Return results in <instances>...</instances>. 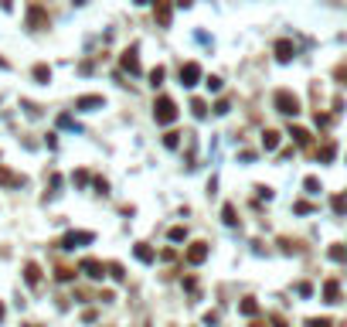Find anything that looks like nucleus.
Segmentation results:
<instances>
[{
	"mask_svg": "<svg viewBox=\"0 0 347 327\" xmlns=\"http://www.w3.org/2000/svg\"><path fill=\"white\" fill-rule=\"evenodd\" d=\"M27 17H31L34 27H41V24H44V10H41V7H31V10H27Z\"/></svg>",
	"mask_w": 347,
	"mask_h": 327,
	"instance_id": "nucleus-16",
	"label": "nucleus"
},
{
	"mask_svg": "<svg viewBox=\"0 0 347 327\" xmlns=\"http://www.w3.org/2000/svg\"><path fill=\"white\" fill-rule=\"evenodd\" d=\"M242 314H245V317H252V314H259V304H255V300H242Z\"/></svg>",
	"mask_w": 347,
	"mask_h": 327,
	"instance_id": "nucleus-20",
	"label": "nucleus"
},
{
	"mask_svg": "<svg viewBox=\"0 0 347 327\" xmlns=\"http://www.w3.org/2000/svg\"><path fill=\"white\" fill-rule=\"evenodd\" d=\"M24 280H27L31 287H38V283H41V270H38V263H27V266H24Z\"/></svg>",
	"mask_w": 347,
	"mask_h": 327,
	"instance_id": "nucleus-11",
	"label": "nucleus"
},
{
	"mask_svg": "<svg viewBox=\"0 0 347 327\" xmlns=\"http://www.w3.org/2000/svg\"><path fill=\"white\" fill-rule=\"evenodd\" d=\"M136 259H140V263H154L157 256H154V249H150V246H136Z\"/></svg>",
	"mask_w": 347,
	"mask_h": 327,
	"instance_id": "nucleus-14",
	"label": "nucleus"
},
{
	"mask_svg": "<svg viewBox=\"0 0 347 327\" xmlns=\"http://www.w3.org/2000/svg\"><path fill=\"white\" fill-rule=\"evenodd\" d=\"M276 109H279V113H286V116H296V113H300V99L293 96L289 89H279V92H276Z\"/></svg>",
	"mask_w": 347,
	"mask_h": 327,
	"instance_id": "nucleus-2",
	"label": "nucleus"
},
{
	"mask_svg": "<svg viewBox=\"0 0 347 327\" xmlns=\"http://www.w3.org/2000/svg\"><path fill=\"white\" fill-rule=\"evenodd\" d=\"M55 276H58V280H61V283H65V280H72V270H65V266H61V270H58Z\"/></svg>",
	"mask_w": 347,
	"mask_h": 327,
	"instance_id": "nucleus-29",
	"label": "nucleus"
},
{
	"mask_svg": "<svg viewBox=\"0 0 347 327\" xmlns=\"http://www.w3.org/2000/svg\"><path fill=\"white\" fill-rule=\"evenodd\" d=\"M197 78H201V65L197 61H187V65H180V85H197Z\"/></svg>",
	"mask_w": 347,
	"mask_h": 327,
	"instance_id": "nucleus-3",
	"label": "nucleus"
},
{
	"mask_svg": "<svg viewBox=\"0 0 347 327\" xmlns=\"http://www.w3.org/2000/svg\"><path fill=\"white\" fill-rule=\"evenodd\" d=\"M123 68H126L130 75H136V72H140V58H136V48L123 51Z\"/></svg>",
	"mask_w": 347,
	"mask_h": 327,
	"instance_id": "nucleus-8",
	"label": "nucleus"
},
{
	"mask_svg": "<svg viewBox=\"0 0 347 327\" xmlns=\"http://www.w3.org/2000/svg\"><path fill=\"white\" fill-rule=\"evenodd\" d=\"M75 106L89 113V109H102V106H106V99H102V96H82V99L75 102Z\"/></svg>",
	"mask_w": 347,
	"mask_h": 327,
	"instance_id": "nucleus-7",
	"label": "nucleus"
},
{
	"mask_svg": "<svg viewBox=\"0 0 347 327\" xmlns=\"http://www.w3.org/2000/svg\"><path fill=\"white\" fill-rule=\"evenodd\" d=\"M334 154H337V143L327 140V143H324V150H320V160H334Z\"/></svg>",
	"mask_w": 347,
	"mask_h": 327,
	"instance_id": "nucleus-17",
	"label": "nucleus"
},
{
	"mask_svg": "<svg viewBox=\"0 0 347 327\" xmlns=\"http://www.w3.org/2000/svg\"><path fill=\"white\" fill-rule=\"evenodd\" d=\"M157 17H160V24L167 27V24H171V7H167V3H160V7H157Z\"/></svg>",
	"mask_w": 347,
	"mask_h": 327,
	"instance_id": "nucleus-19",
	"label": "nucleus"
},
{
	"mask_svg": "<svg viewBox=\"0 0 347 327\" xmlns=\"http://www.w3.org/2000/svg\"><path fill=\"white\" fill-rule=\"evenodd\" d=\"M221 215H225V222H228V225H235V222H238V218H235V205H225V208H221Z\"/></svg>",
	"mask_w": 347,
	"mask_h": 327,
	"instance_id": "nucleus-24",
	"label": "nucleus"
},
{
	"mask_svg": "<svg viewBox=\"0 0 347 327\" xmlns=\"http://www.w3.org/2000/svg\"><path fill=\"white\" fill-rule=\"evenodd\" d=\"M34 78H38V82H48V78H51V68H48V65H38V68H34Z\"/></svg>",
	"mask_w": 347,
	"mask_h": 327,
	"instance_id": "nucleus-22",
	"label": "nucleus"
},
{
	"mask_svg": "<svg viewBox=\"0 0 347 327\" xmlns=\"http://www.w3.org/2000/svg\"><path fill=\"white\" fill-rule=\"evenodd\" d=\"M150 82H154V85H160V82H164V68H160V65L150 72Z\"/></svg>",
	"mask_w": 347,
	"mask_h": 327,
	"instance_id": "nucleus-26",
	"label": "nucleus"
},
{
	"mask_svg": "<svg viewBox=\"0 0 347 327\" xmlns=\"http://www.w3.org/2000/svg\"><path fill=\"white\" fill-rule=\"evenodd\" d=\"M289 136H293V140H296L300 147H307V143H310V133L303 130V126H293V130H289Z\"/></svg>",
	"mask_w": 347,
	"mask_h": 327,
	"instance_id": "nucleus-13",
	"label": "nucleus"
},
{
	"mask_svg": "<svg viewBox=\"0 0 347 327\" xmlns=\"http://www.w3.org/2000/svg\"><path fill=\"white\" fill-rule=\"evenodd\" d=\"M208 89H211V92H218V89H221V78L211 75V78H208Z\"/></svg>",
	"mask_w": 347,
	"mask_h": 327,
	"instance_id": "nucleus-30",
	"label": "nucleus"
},
{
	"mask_svg": "<svg viewBox=\"0 0 347 327\" xmlns=\"http://www.w3.org/2000/svg\"><path fill=\"white\" fill-rule=\"evenodd\" d=\"M184 235H187V232H184V229H171V239H174V242H180Z\"/></svg>",
	"mask_w": 347,
	"mask_h": 327,
	"instance_id": "nucleus-31",
	"label": "nucleus"
},
{
	"mask_svg": "<svg viewBox=\"0 0 347 327\" xmlns=\"http://www.w3.org/2000/svg\"><path fill=\"white\" fill-rule=\"evenodd\" d=\"M109 276H113V280H123V266H119V263H109Z\"/></svg>",
	"mask_w": 347,
	"mask_h": 327,
	"instance_id": "nucleus-28",
	"label": "nucleus"
},
{
	"mask_svg": "<svg viewBox=\"0 0 347 327\" xmlns=\"http://www.w3.org/2000/svg\"><path fill=\"white\" fill-rule=\"evenodd\" d=\"M164 143H167V147H171V150H174V147L180 143V133H167V136H164Z\"/></svg>",
	"mask_w": 347,
	"mask_h": 327,
	"instance_id": "nucleus-27",
	"label": "nucleus"
},
{
	"mask_svg": "<svg viewBox=\"0 0 347 327\" xmlns=\"http://www.w3.org/2000/svg\"><path fill=\"white\" fill-rule=\"evenodd\" d=\"M307 327H330V321H327V317H310Z\"/></svg>",
	"mask_w": 347,
	"mask_h": 327,
	"instance_id": "nucleus-25",
	"label": "nucleus"
},
{
	"mask_svg": "<svg viewBox=\"0 0 347 327\" xmlns=\"http://www.w3.org/2000/svg\"><path fill=\"white\" fill-rule=\"evenodd\" d=\"M262 147H266V150H276V147H279V133H276V130H266V133H262Z\"/></svg>",
	"mask_w": 347,
	"mask_h": 327,
	"instance_id": "nucleus-12",
	"label": "nucleus"
},
{
	"mask_svg": "<svg viewBox=\"0 0 347 327\" xmlns=\"http://www.w3.org/2000/svg\"><path fill=\"white\" fill-rule=\"evenodd\" d=\"M334 212H337V215L347 212V194H337V198H334Z\"/></svg>",
	"mask_w": 347,
	"mask_h": 327,
	"instance_id": "nucleus-21",
	"label": "nucleus"
},
{
	"mask_svg": "<svg viewBox=\"0 0 347 327\" xmlns=\"http://www.w3.org/2000/svg\"><path fill=\"white\" fill-rule=\"evenodd\" d=\"M330 259H334V263H344L347 249H344V246H330Z\"/></svg>",
	"mask_w": 347,
	"mask_h": 327,
	"instance_id": "nucleus-18",
	"label": "nucleus"
},
{
	"mask_svg": "<svg viewBox=\"0 0 347 327\" xmlns=\"http://www.w3.org/2000/svg\"><path fill=\"white\" fill-rule=\"evenodd\" d=\"M78 270L85 273L89 280H102V276H106V266H102L99 259H82V266H78Z\"/></svg>",
	"mask_w": 347,
	"mask_h": 327,
	"instance_id": "nucleus-6",
	"label": "nucleus"
},
{
	"mask_svg": "<svg viewBox=\"0 0 347 327\" xmlns=\"http://www.w3.org/2000/svg\"><path fill=\"white\" fill-rule=\"evenodd\" d=\"M272 327H286V321H283V317L276 314V317H272Z\"/></svg>",
	"mask_w": 347,
	"mask_h": 327,
	"instance_id": "nucleus-32",
	"label": "nucleus"
},
{
	"mask_svg": "<svg viewBox=\"0 0 347 327\" xmlns=\"http://www.w3.org/2000/svg\"><path fill=\"white\" fill-rule=\"evenodd\" d=\"M303 188H307L310 194H320V181H317V177H307V181H303Z\"/></svg>",
	"mask_w": 347,
	"mask_h": 327,
	"instance_id": "nucleus-23",
	"label": "nucleus"
},
{
	"mask_svg": "<svg viewBox=\"0 0 347 327\" xmlns=\"http://www.w3.org/2000/svg\"><path fill=\"white\" fill-rule=\"evenodd\" d=\"M324 297H327V304H337V300H341V283H337V280H327V283H324Z\"/></svg>",
	"mask_w": 347,
	"mask_h": 327,
	"instance_id": "nucleus-10",
	"label": "nucleus"
},
{
	"mask_svg": "<svg viewBox=\"0 0 347 327\" xmlns=\"http://www.w3.org/2000/svg\"><path fill=\"white\" fill-rule=\"evenodd\" d=\"M154 119L160 123V126H171L174 119H177V106H174L171 96H160L154 102Z\"/></svg>",
	"mask_w": 347,
	"mask_h": 327,
	"instance_id": "nucleus-1",
	"label": "nucleus"
},
{
	"mask_svg": "<svg viewBox=\"0 0 347 327\" xmlns=\"http://www.w3.org/2000/svg\"><path fill=\"white\" fill-rule=\"evenodd\" d=\"M0 321H3V304H0Z\"/></svg>",
	"mask_w": 347,
	"mask_h": 327,
	"instance_id": "nucleus-33",
	"label": "nucleus"
},
{
	"mask_svg": "<svg viewBox=\"0 0 347 327\" xmlns=\"http://www.w3.org/2000/svg\"><path fill=\"white\" fill-rule=\"evenodd\" d=\"M96 235L92 232H68L65 239H61V249H75V246H85V242H92Z\"/></svg>",
	"mask_w": 347,
	"mask_h": 327,
	"instance_id": "nucleus-4",
	"label": "nucleus"
},
{
	"mask_svg": "<svg viewBox=\"0 0 347 327\" xmlns=\"http://www.w3.org/2000/svg\"><path fill=\"white\" fill-rule=\"evenodd\" d=\"M184 259H187V263H191V266H201V263H204V259H208V246H204V242H194L191 249L184 252Z\"/></svg>",
	"mask_w": 347,
	"mask_h": 327,
	"instance_id": "nucleus-5",
	"label": "nucleus"
},
{
	"mask_svg": "<svg viewBox=\"0 0 347 327\" xmlns=\"http://www.w3.org/2000/svg\"><path fill=\"white\" fill-rule=\"evenodd\" d=\"M191 109H194V116H197V119H204V116H208V102H204V99H194Z\"/></svg>",
	"mask_w": 347,
	"mask_h": 327,
	"instance_id": "nucleus-15",
	"label": "nucleus"
},
{
	"mask_svg": "<svg viewBox=\"0 0 347 327\" xmlns=\"http://www.w3.org/2000/svg\"><path fill=\"white\" fill-rule=\"evenodd\" d=\"M293 55H296L293 41H276V58H279V61H289Z\"/></svg>",
	"mask_w": 347,
	"mask_h": 327,
	"instance_id": "nucleus-9",
	"label": "nucleus"
}]
</instances>
